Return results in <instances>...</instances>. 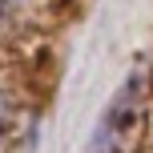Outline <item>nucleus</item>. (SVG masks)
Returning a JSON list of instances; mask_svg holds the SVG:
<instances>
[{"label":"nucleus","instance_id":"obj_1","mask_svg":"<svg viewBox=\"0 0 153 153\" xmlns=\"http://www.w3.org/2000/svg\"><path fill=\"white\" fill-rule=\"evenodd\" d=\"M8 133H12V105H8V97L0 93V145L8 141Z\"/></svg>","mask_w":153,"mask_h":153}]
</instances>
